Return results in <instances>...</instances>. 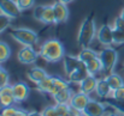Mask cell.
Wrapping results in <instances>:
<instances>
[{"label":"cell","mask_w":124,"mask_h":116,"mask_svg":"<svg viewBox=\"0 0 124 116\" xmlns=\"http://www.w3.org/2000/svg\"><path fill=\"white\" fill-rule=\"evenodd\" d=\"M39 55L47 62H58L65 56V48L58 39H48L41 45Z\"/></svg>","instance_id":"obj_1"},{"label":"cell","mask_w":124,"mask_h":116,"mask_svg":"<svg viewBox=\"0 0 124 116\" xmlns=\"http://www.w3.org/2000/svg\"><path fill=\"white\" fill-rule=\"evenodd\" d=\"M96 26H95V22L93 19V17H85L83 19L82 24L80 26L78 30V35H77V42L82 48H88L92 43V41L94 39L96 35Z\"/></svg>","instance_id":"obj_2"},{"label":"cell","mask_w":124,"mask_h":116,"mask_svg":"<svg viewBox=\"0 0 124 116\" xmlns=\"http://www.w3.org/2000/svg\"><path fill=\"white\" fill-rule=\"evenodd\" d=\"M10 36L18 43H21L22 45H28V47H33L39 39V35L34 30L28 28L12 29L10 31Z\"/></svg>","instance_id":"obj_3"},{"label":"cell","mask_w":124,"mask_h":116,"mask_svg":"<svg viewBox=\"0 0 124 116\" xmlns=\"http://www.w3.org/2000/svg\"><path fill=\"white\" fill-rule=\"evenodd\" d=\"M99 59L102 64V71H105L107 74L112 73L115 70V66L118 60V53L112 47H106L99 53Z\"/></svg>","instance_id":"obj_4"},{"label":"cell","mask_w":124,"mask_h":116,"mask_svg":"<svg viewBox=\"0 0 124 116\" xmlns=\"http://www.w3.org/2000/svg\"><path fill=\"white\" fill-rule=\"evenodd\" d=\"M21 12L16 0H0V13L13 19L19 17Z\"/></svg>","instance_id":"obj_5"},{"label":"cell","mask_w":124,"mask_h":116,"mask_svg":"<svg viewBox=\"0 0 124 116\" xmlns=\"http://www.w3.org/2000/svg\"><path fill=\"white\" fill-rule=\"evenodd\" d=\"M106 113V105L95 99H90L82 111L83 116H104Z\"/></svg>","instance_id":"obj_6"},{"label":"cell","mask_w":124,"mask_h":116,"mask_svg":"<svg viewBox=\"0 0 124 116\" xmlns=\"http://www.w3.org/2000/svg\"><path fill=\"white\" fill-rule=\"evenodd\" d=\"M38 56H39V53H36L33 49V47H28V45H23V48H21L17 54L18 61L24 65L34 64L38 60Z\"/></svg>","instance_id":"obj_7"},{"label":"cell","mask_w":124,"mask_h":116,"mask_svg":"<svg viewBox=\"0 0 124 116\" xmlns=\"http://www.w3.org/2000/svg\"><path fill=\"white\" fill-rule=\"evenodd\" d=\"M90 101L89 96L83 93V92H77V93H74L71 101H70V107L72 110H75L77 114H82V111L84 110L85 105L88 104V102Z\"/></svg>","instance_id":"obj_8"},{"label":"cell","mask_w":124,"mask_h":116,"mask_svg":"<svg viewBox=\"0 0 124 116\" xmlns=\"http://www.w3.org/2000/svg\"><path fill=\"white\" fill-rule=\"evenodd\" d=\"M52 6H53V11H54V23L55 24L65 23L69 18V8H68L66 4L58 0Z\"/></svg>","instance_id":"obj_9"},{"label":"cell","mask_w":124,"mask_h":116,"mask_svg":"<svg viewBox=\"0 0 124 116\" xmlns=\"http://www.w3.org/2000/svg\"><path fill=\"white\" fill-rule=\"evenodd\" d=\"M96 39L98 41L106 47H110L113 43V30L108 24H104L99 28L96 32Z\"/></svg>","instance_id":"obj_10"},{"label":"cell","mask_w":124,"mask_h":116,"mask_svg":"<svg viewBox=\"0 0 124 116\" xmlns=\"http://www.w3.org/2000/svg\"><path fill=\"white\" fill-rule=\"evenodd\" d=\"M12 89H13V97H15L16 102H18V103L24 102L29 97L30 89L24 81H18V83L13 84Z\"/></svg>","instance_id":"obj_11"},{"label":"cell","mask_w":124,"mask_h":116,"mask_svg":"<svg viewBox=\"0 0 124 116\" xmlns=\"http://www.w3.org/2000/svg\"><path fill=\"white\" fill-rule=\"evenodd\" d=\"M16 103V99L13 97V89L12 85H6L0 89V105L2 108L12 107Z\"/></svg>","instance_id":"obj_12"},{"label":"cell","mask_w":124,"mask_h":116,"mask_svg":"<svg viewBox=\"0 0 124 116\" xmlns=\"http://www.w3.org/2000/svg\"><path fill=\"white\" fill-rule=\"evenodd\" d=\"M63 65H64V71L66 76L71 74L74 71L80 68L83 65V62L78 59V56H72V55H65L63 59Z\"/></svg>","instance_id":"obj_13"},{"label":"cell","mask_w":124,"mask_h":116,"mask_svg":"<svg viewBox=\"0 0 124 116\" xmlns=\"http://www.w3.org/2000/svg\"><path fill=\"white\" fill-rule=\"evenodd\" d=\"M96 84H98V79L94 77V76H90L89 74L88 77H85L80 83V91L89 96L90 93H93L95 91Z\"/></svg>","instance_id":"obj_14"},{"label":"cell","mask_w":124,"mask_h":116,"mask_svg":"<svg viewBox=\"0 0 124 116\" xmlns=\"http://www.w3.org/2000/svg\"><path fill=\"white\" fill-rule=\"evenodd\" d=\"M72 96H74V93H72L71 89L68 87V89H63V90L58 91L52 97H53L55 104H69L71 98H72Z\"/></svg>","instance_id":"obj_15"},{"label":"cell","mask_w":124,"mask_h":116,"mask_svg":"<svg viewBox=\"0 0 124 116\" xmlns=\"http://www.w3.org/2000/svg\"><path fill=\"white\" fill-rule=\"evenodd\" d=\"M95 92H96V95H98L100 98H107V97L112 93V90H111V87H110V85H108L106 78H102V79H99V80H98Z\"/></svg>","instance_id":"obj_16"},{"label":"cell","mask_w":124,"mask_h":116,"mask_svg":"<svg viewBox=\"0 0 124 116\" xmlns=\"http://www.w3.org/2000/svg\"><path fill=\"white\" fill-rule=\"evenodd\" d=\"M88 76H89V73H88V71H87V68H85V65L83 64L80 68H77V70L74 71L71 74H69V76H68V79H69V81H71V83H78V84H80L83 79L85 77H88Z\"/></svg>","instance_id":"obj_17"},{"label":"cell","mask_w":124,"mask_h":116,"mask_svg":"<svg viewBox=\"0 0 124 116\" xmlns=\"http://www.w3.org/2000/svg\"><path fill=\"white\" fill-rule=\"evenodd\" d=\"M27 76H28V78H29L31 81H34L35 84L40 83V81L43 80L46 77H48L47 72H46L45 70L40 68V67H34V68L29 70L28 73H27Z\"/></svg>","instance_id":"obj_18"},{"label":"cell","mask_w":124,"mask_h":116,"mask_svg":"<svg viewBox=\"0 0 124 116\" xmlns=\"http://www.w3.org/2000/svg\"><path fill=\"white\" fill-rule=\"evenodd\" d=\"M106 78V80H107V83H108V85H110V87H111V90L112 91H115V90H117L118 87H121V86H123L124 85V81H123V78L121 77L119 74H117V73H110V74H107V77Z\"/></svg>","instance_id":"obj_19"},{"label":"cell","mask_w":124,"mask_h":116,"mask_svg":"<svg viewBox=\"0 0 124 116\" xmlns=\"http://www.w3.org/2000/svg\"><path fill=\"white\" fill-rule=\"evenodd\" d=\"M84 65H85V68H87V71H88V73L90 76H95L96 73H99L102 70V64H101L99 56L93 59V60H90L89 62H87Z\"/></svg>","instance_id":"obj_20"},{"label":"cell","mask_w":124,"mask_h":116,"mask_svg":"<svg viewBox=\"0 0 124 116\" xmlns=\"http://www.w3.org/2000/svg\"><path fill=\"white\" fill-rule=\"evenodd\" d=\"M68 87H70L69 81H66V80H64V79H62V78H59V77H53V87H52L49 95L53 96L58 91H60L63 89H68Z\"/></svg>","instance_id":"obj_21"},{"label":"cell","mask_w":124,"mask_h":116,"mask_svg":"<svg viewBox=\"0 0 124 116\" xmlns=\"http://www.w3.org/2000/svg\"><path fill=\"white\" fill-rule=\"evenodd\" d=\"M98 56H99V54L95 50L90 49L89 47L88 48H83L82 50L80 52V54H78V59L82 61L83 64H87V62H89L90 60H93V59H95Z\"/></svg>","instance_id":"obj_22"},{"label":"cell","mask_w":124,"mask_h":116,"mask_svg":"<svg viewBox=\"0 0 124 116\" xmlns=\"http://www.w3.org/2000/svg\"><path fill=\"white\" fill-rule=\"evenodd\" d=\"M52 87H53V77H51V76L46 77L43 80L36 84V89L41 92H46V93H49Z\"/></svg>","instance_id":"obj_23"},{"label":"cell","mask_w":124,"mask_h":116,"mask_svg":"<svg viewBox=\"0 0 124 116\" xmlns=\"http://www.w3.org/2000/svg\"><path fill=\"white\" fill-rule=\"evenodd\" d=\"M11 56V48L10 45L4 42V41H0V64L2 62H6Z\"/></svg>","instance_id":"obj_24"},{"label":"cell","mask_w":124,"mask_h":116,"mask_svg":"<svg viewBox=\"0 0 124 116\" xmlns=\"http://www.w3.org/2000/svg\"><path fill=\"white\" fill-rule=\"evenodd\" d=\"M41 23H45V24H52V23H54V11H53V6L52 5L46 6L45 12L42 14Z\"/></svg>","instance_id":"obj_25"},{"label":"cell","mask_w":124,"mask_h":116,"mask_svg":"<svg viewBox=\"0 0 124 116\" xmlns=\"http://www.w3.org/2000/svg\"><path fill=\"white\" fill-rule=\"evenodd\" d=\"M21 11H28L35 5V0H16Z\"/></svg>","instance_id":"obj_26"},{"label":"cell","mask_w":124,"mask_h":116,"mask_svg":"<svg viewBox=\"0 0 124 116\" xmlns=\"http://www.w3.org/2000/svg\"><path fill=\"white\" fill-rule=\"evenodd\" d=\"M113 30V43L115 44H123L124 43V31L112 28Z\"/></svg>","instance_id":"obj_27"},{"label":"cell","mask_w":124,"mask_h":116,"mask_svg":"<svg viewBox=\"0 0 124 116\" xmlns=\"http://www.w3.org/2000/svg\"><path fill=\"white\" fill-rule=\"evenodd\" d=\"M11 22H12V19H11L10 17H7V16L0 13V34H1L2 31H5V30L10 26Z\"/></svg>","instance_id":"obj_28"},{"label":"cell","mask_w":124,"mask_h":116,"mask_svg":"<svg viewBox=\"0 0 124 116\" xmlns=\"http://www.w3.org/2000/svg\"><path fill=\"white\" fill-rule=\"evenodd\" d=\"M41 114L42 116H59L57 109H55V105H48V107L43 108Z\"/></svg>","instance_id":"obj_29"},{"label":"cell","mask_w":124,"mask_h":116,"mask_svg":"<svg viewBox=\"0 0 124 116\" xmlns=\"http://www.w3.org/2000/svg\"><path fill=\"white\" fill-rule=\"evenodd\" d=\"M45 8H46V6H43V5H39V6H36V7L34 8V11H33V17H34L36 20L41 22V18H42L43 12H45Z\"/></svg>","instance_id":"obj_30"},{"label":"cell","mask_w":124,"mask_h":116,"mask_svg":"<svg viewBox=\"0 0 124 116\" xmlns=\"http://www.w3.org/2000/svg\"><path fill=\"white\" fill-rule=\"evenodd\" d=\"M8 79H10V76H8L7 71L1 68V71H0V89L8 85Z\"/></svg>","instance_id":"obj_31"},{"label":"cell","mask_w":124,"mask_h":116,"mask_svg":"<svg viewBox=\"0 0 124 116\" xmlns=\"http://www.w3.org/2000/svg\"><path fill=\"white\" fill-rule=\"evenodd\" d=\"M112 98L116 101H124V85L112 91Z\"/></svg>","instance_id":"obj_32"},{"label":"cell","mask_w":124,"mask_h":116,"mask_svg":"<svg viewBox=\"0 0 124 116\" xmlns=\"http://www.w3.org/2000/svg\"><path fill=\"white\" fill-rule=\"evenodd\" d=\"M17 108H15L13 105L12 107H6V108H2L1 113H0V116H15L16 113H17Z\"/></svg>","instance_id":"obj_33"},{"label":"cell","mask_w":124,"mask_h":116,"mask_svg":"<svg viewBox=\"0 0 124 116\" xmlns=\"http://www.w3.org/2000/svg\"><path fill=\"white\" fill-rule=\"evenodd\" d=\"M55 109H57L59 116H62L65 113H68L69 110H71V107H70V104H55Z\"/></svg>","instance_id":"obj_34"},{"label":"cell","mask_w":124,"mask_h":116,"mask_svg":"<svg viewBox=\"0 0 124 116\" xmlns=\"http://www.w3.org/2000/svg\"><path fill=\"white\" fill-rule=\"evenodd\" d=\"M112 99H113V98H112ZM108 103H110L111 105H113L119 113L124 114V101H116V99H113V102H112V101H108Z\"/></svg>","instance_id":"obj_35"},{"label":"cell","mask_w":124,"mask_h":116,"mask_svg":"<svg viewBox=\"0 0 124 116\" xmlns=\"http://www.w3.org/2000/svg\"><path fill=\"white\" fill-rule=\"evenodd\" d=\"M113 28L124 31V19H122L121 17H117V18L115 19V22H113Z\"/></svg>","instance_id":"obj_36"},{"label":"cell","mask_w":124,"mask_h":116,"mask_svg":"<svg viewBox=\"0 0 124 116\" xmlns=\"http://www.w3.org/2000/svg\"><path fill=\"white\" fill-rule=\"evenodd\" d=\"M15 116H28V113H27V111H24V110H21V109H18Z\"/></svg>","instance_id":"obj_37"},{"label":"cell","mask_w":124,"mask_h":116,"mask_svg":"<svg viewBox=\"0 0 124 116\" xmlns=\"http://www.w3.org/2000/svg\"><path fill=\"white\" fill-rule=\"evenodd\" d=\"M28 116H42V114L39 113V111H29Z\"/></svg>","instance_id":"obj_38"},{"label":"cell","mask_w":124,"mask_h":116,"mask_svg":"<svg viewBox=\"0 0 124 116\" xmlns=\"http://www.w3.org/2000/svg\"><path fill=\"white\" fill-rule=\"evenodd\" d=\"M76 115H77V114H76V113H74V110L71 109V110H69L68 113H65L64 115H62V116H76Z\"/></svg>","instance_id":"obj_39"},{"label":"cell","mask_w":124,"mask_h":116,"mask_svg":"<svg viewBox=\"0 0 124 116\" xmlns=\"http://www.w3.org/2000/svg\"><path fill=\"white\" fill-rule=\"evenodd\" d=\"M59 1H62V2H64V4H66V5H68V4H70V2H72L74 0H59Z\"/></svg>","instance_id":"obj_40"},{"label":"cell","mask_w":124,"mask_h":116,"mask_svg":"<svg viewBox=\"0 0 124 116\" xmlns=\"http://www.w3.org/2000/svg\"><path fill=\"white\" fill-rule=\"evenodd\" d=\"M119 17H121L122 19H124V7L122 8V11H121V14H119Z\"/></svg>","instance_id":"obj_41"},{"label":"cell","mask_w":124,"mask_h":116,"mask_svg":"<svg viewBox=\"0 0 124 116\" xmlns=\"http://www.w3.org/2000/svg\"><path fill=\"white\" fill-rule=\"evenodd\" d=\"M106 116H119L118 114H116V113H110V114H107Z\"/></svg>","instance_id":"obj_42"},{"label":"cell","mask_w":124,"mask_h":116,"mask_svg":"<svg viewBox=\"0 0 124 116\" xmlns=\"http://www.w3.org/2000/svg\"><path fill=\"white\" fill-rule=\"evenodd\" d=\"M76 116H81V115H80V114H77V115H76Z\"/></svg>","instance_id":"obj_43"},{"label":"cell","mask_w":124,"mask_h":116,"mask_svg":"<svg viewBox=\"0 0 124 116\" xmlns=\"http://www.w3.org/2000/svg\"><path fill=\"white\" fill-rule=\"evenodd\" d=\"M1 68H2V67H1V66H0V71H1Z\"/></svg>","instance_id":"obj_44"},{"label":"cell","mask_w":124,"mask_h":116,"mask_svg":"<svg viewBox=\"0 0 124 116\" xmlns=\"http://www.w3.org/2000/svg\"><path fill=\"white\" fill-rule=\"evenodd\" d=\"M123 70H124V67H123Z\"/></svg>","instance_id":"obj_45"}]
</instances>
